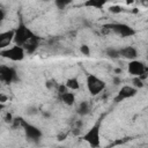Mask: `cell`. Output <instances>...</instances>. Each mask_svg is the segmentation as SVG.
<instances>
[{"label": "cell", "mask_w": 148, "mask_h": 148, "mask_svg": "<svg viewBox=\"0 0 148 148\" xmlns=\"http://www.w3.org/2000/svg\"><path fill=\"white\" fill-rule=\"evenodd\" d=\"M58 97H59V99H60L64 104H66V105H68V106H72V105L75 104V94L72 92V91H69V90L66 91L65 94L58 96Z\"/></svg>", "instance_id": "5bb4252c"}, {"label": "cell", "mask_w": 148, "mask_h": 148, "mask_svg": "<svg viewBox=\"0 0 148 148\" xmlns=\"http://www.w3.org/2000/svg\"><path fill=\"white\" fill-rule=\"evenodd\" d=\"M132 83H133V87L136 88V89H140V88H142V87L145 86L143 80H141L139 76H133V79H132Z\"/></svg>", "instance_id": "d6986e66"}, {"label": "cell", "mask_w": 148, "mask_h": 148, "mask_svg": "<svg viewBox=\"0 0 148 148\" xmlns=\"http://www.w3.org/2000/svg\"><path fill=\"white\" fill-rule=\"evenodd\" d=\"M14 39V29L0 32V50L8 47Z\"/></svg>", "instance_id": "8fae6325"}, {"label": "cell", "mask_w": 148, "mask_h": 148, "mask_svg": "<svg viewBox=\"0 0 148 148\" xmlns=\"http://www.w3.org/2000/svg\"><path fill=\"white\" fill-rule=\"evenodd\" d=\"M39 40H40V37L39 36H37L36 34H34L23 45H22V47L24 49V51H25V53H28V54H32V53H35L36 52V50L38 49V46H39Z\"/></svg>", "instance_id": "30bf717a"}, {"label": "cell", "mask_w": 148, "mask_h": 148, "mask_svg": "<svg viewBox=\"0 0 148 148\" xmlns=\"http://www.w3.org/2000/svg\"><path fill=\"white\" fill-rule=\"evenodd\" d=\"M102 34L108 35V34H116L123 38L125 37H132L136 34L135 29L132 28L131 25L126 23H120V22H112V23H105L101 28Z\"/></svg>", "instance_id": "6da1fadb"}, {"label": "cell", "mask_w": 148, "mask_h": 148, "mask_svg": "<svg viewBox=\"0 0 148 148\" xmlns=\"http://www.w3.org/2000/svg\"><path fill=\"white\" fill-rule=\"evenodd\" d=\"M119 82H120V79H119V77H116V79H114V84H118Z\"/></svg>", "instance_id": "f1b7e54d"}, {"label": "cell", "mask_w": 148, "mask_h": 148, "mask_svg": "<svg viewBox=\"0 0 148 148\" xmlns=\"http://www.w3.org/2000/svg\"><path fill=\"white\" fill-rule=\"evenodd\" d=\"M123 10H124V8L120 7V6H110V7H109V12L112 13V14H119V13H121Z\"/></svg>", "instance_id": "44dd1931"}, {"label": "cell", "mask_w": 148, "mask_h": 148, "mask_svg": "<svg viewBox=\"0 0 148 148\" xmlns=\"http://www.w3.org/2000/svg\"><path fill=\"white\" fill-rule=\"evenodd\" d=\"M17 80V73L14 67L8 65H0V82L10 84Z\"/></svg>", "instance_id": "8992f818"}, {"label": "cell", "mask_w": 148, "mask_h": 148, "mask_svg": "<svg viewBox=\"0 0 148 148\" xmlns=\"http://www.w3.org/2000/svg\"><path fill=\"white\" fill-rule=\"evenodd\" d=\"M57 92H58V96H60V95H62V94H65L66 91H68L69 89L66 87V84L65 83H60V84H57Z\"/></svg>", "instance_id": "ffe728a7"}, {"label": "cell", "mask_w": 148, "mask_h": 148, "mask_svg": "<svg viewBox=\"0 0 148 148\" xmlns=\"http://www.w3.org/2000/svg\"><path fill=\"white\" fill-rule=\"evenodd\" d=\"M82 139L92 148H97L101 146V119L97 120L82 135Z\"/></svg>", "instance_id": "7a4b0ae2"}, {"label": "cell", "mask_w": 148, "mask_h": 148, "mask_svg": "<svg viewBox=\"0 0 148 148\" xmlns=\"http://www.w3.org/2000/svg\"><path fill=\"white\" fill-rule=\"evenodd\" d=\"M109 0H86L83 2V7L86 8H95V9H103Z\"/></svg>", "instance_id": "4fadbf2b"}, {"label": "cell", "mask_w": 148, "mask_h": 148, "mask_svg": "<svg viewBox=\"0 0 148 148\" xmlns=\"http://www.w3.org/2000/svg\"><path fill=\"white\" fill-rule=\"evenodd\" d=\"M73 0H54V5L58 9H65L68 5L72 3Z\"/></svg>", "instance_id": "ac0fdd59"}, {"label": "cell", "mask_w": 148, "mask_h": 148, "mask_svg": "<svg viewBox=\"0 0 148 148\" xmlns=\"http://www.w3.org/2000/svg\"><path fill=\"white\" fill-rule=\"evenodd\" d=\"M86 84H87V89H88V91H89V94L91 96H97L106 87L105 81L102 80V79H99L95 74H88L87 75Z\"/></svg>", "instance_id": "3957f363"}, {"label": "cell", "mask_w": 148, "mask_h": 148, "mask_svg": "<svg viewBox=\"0 0 148 148\" xmlns=\"http://www.w3.org/2000/svg\"><path fill=\"white\" fill-rule=\"evenodd\" d=\"M65 84H66V87H67L69 90H73V91L80 89V82H79V80H77L76 77H68V79L66 80Z\"/></svg>", "instance_id": "2e32d148"}, {"label": "cell", "mask_w": 148, "mask_h": 148, "mask_svg": "<svg viewBox=\"0 0 148 148\" xmlns=\"http://www.w3.org/2000/svg\"><path fill=\"white\" fill-rule=\"evenodd\" d=\"M13 114L10 113V112H7L6 113V116L3 117V120H5V123H7V124H12V121H13Z\"/></svg>", "instance_id": "603a6c76"}, {"label": "cell", "mask_w": 148, "mask_h": 148, "mask_svg": "<svg viewBox=\"0 0 148 148\" xmlns=\"http://www.w3.org/2000/svg\"><path fill=\"white\" fill-rule=\"evenodd\" d=\"M21 128L23 130L25 136H27L29 140H39V139L42 138V135H43L42 131H40L37 126H35V125L28 123L24 118H23V120H22Z\"/></svg>", "instance_id": "52a82bcc"}, {"label": "cell", "mask_w": 148, "mask_h": 148, "mask_svg": "<svg viewBox=\"0 0 148 148\" xmlns=\"http://www.w3.org/2000/svg\"><path fill=\"white\" fill-rule=\"evenodd\" d=\"M89 112H90V105H89V103L86 102V101L81 102V103L77 105V108H76V113H77L79 116H86V114H88Z\"/></svg>", "instance_id": "9a60e30c"}, {"label": "cell", "mask_w": 148, "mask_h": 148, "mask_svg": "<svg viewBox=\"0 0 148 148\" xmlns=\"http://www.w3.org/2000/svg\"><path fill=\"white\" fill-rule=\"evenodd\" d=\"M0 57L8 59L10 61H22L25 57V51L22 46L14 44L10 47H6L3 50H0Z\"/></svg>", "instance_id": "277c9868"}, {"label": "cell", "mask_w": 148, "mask_h": 148, "mask_svg": "<svg viewBox=\"0 0 148 148\" xmlns=\"http://www.w3.org/2000/svg\"><path fill=\"white\" fill-rule=\"evenodd\" d=\"M43 1H49V0H43Z\"/></svg>", "instance_id": "f546056e"}, {"label": "cell", "mask_w": 148, "mask_h": 148, "mask_svg": "<svg viewBox=\"0 0 148 148\" xmlns=\"http://www.w3.org/2000/svg\"><path fill=\"white\" fill-rule=\"evenodd\" d=\"M7 101H8V96L2 94V92H0V103H5L6 104Z\"/></svg>", "instance_id": "d4e9b609"}, {"label": "cell", "mask_w": 148, "mask_h": 148, "mask_svg": "<svg viewBox=\"0 0 148 148\" xmlns=\"http://www.w3.org/2000/svg\"><path fill=\"white\" fill-rule=\"evenodd\" d=\"M66 136H67V134H66V133H60V134H58V136H57V138H58V140H59V141H62V140H65V139H66Z\"/></svg>", "instance_id": "4316f807"}, {"label": "cell", "mask_w": 148, "mask_h": 148, "mask_svg": "<svg viewBox=\"0 0 148 148\" xmlns=\"http://www.w3.org/2000/svg\"><path fill=\"white\" fill-rule=\"evenodd\" d=\"M119 57L127 59V60H133L138 58V50L134 46H125L119 49Z\"/></svg>", "instance_id": "7c38bea8"}, {"label": "cell", "mask_w": 148, "mask_h": 148, "mask_svg": "<svg viewBox=\"0 0 148 148\" xmlns=\"http://www.w3.org/2000/svg\"><path fill=\"white\" fill-rule=\"evenodd\" d=\"M5 108H6V104H5V103H0V113L2 112V110H3Z\"/></svg>", "instance_id": "83f0119b"}, {"label": "cell", "mask_w": 148, "mask_h": 148, "mask_svg": "<svg viewBox=\"0 0 148 148\" xmlns=\"http://www.w3.org/2000/svg\"><path fill=\"white\" fill-rule=\"evenodd\" d=\"M127 72L132 76H141L142 74L147 73V66L143 61L133 59V60H130L127 65Z\"/></svg>", "instance_id": "ba28073f"}, {"label": "cell", "mask_w": 148, "mask_h": 148, "mask_svg": "<svg viewBox=\"0 0 148 148\" xmlns=\"http://www.w3.org/2000/svg\"><path fill=\"white\" fill-rule=\"evenodd\" d=\"M136 94H138V89H136V88H134L133 86L125 84V86H123V87L119 89V91L117 92V96L114 97L113 101H114V103H119V102H121V101H124V99L134 97Z\"/></svg>", "instance_id": "9c48e42d"}, {"label": "cell", "mask_w": 148, "mask_h": 148, "mask_svg": "<svg viewBox=\"0 0 148 148\" xmlns=\"http://www.w3.org/2000/svg\"><path fill=\"white\" fill-rule=\"evenodd\" d=\"M106 56L110 57L111 59H118L119 57V49H114V47H108L106 49Z\"/></svg>", "instance_id": "e0dca14e"}, {"label": "cell", "mask_w": 148, "mask_h": 148, "mask_svg": "<svg viewBox=\"0 0 148 148\" xmlns=\"http://www.w3.org/2000/svg\"><path fill=\"white\" fill-rule=\"evenodd\" d=\"M80 52L83 54V56H89L90 54V49H89V46L88 45H86V44H82L81 46H80Z\"/></svg>", "instance_id": "7402d4cb"}, {"label": "cell", "mask_w": 148, "mask_h": 148, "mask_svg": "<svg viewBox=\"0 0 148 148\" xmlns=\"http://www.w3.org/2000/svg\"><path fill=\"white\" fill-rule=\"evenodd\" d=\"M5 17H6V12H5L3 9H1V8H0V23L5 20Z\"/></svg>", "instance_id": "484cf974"}, {"label": "cell", "mask_w": 148, "mask_h": 148, "mask_svg": "<svg viewBox=\"0 0 148 148\" xmlns=\"http://www.w3.org/2000/svg\"><path fill=\"white\" fill-rule=\"evenodd\" d=\"M27 112H28V114H31V116H32V114H37V113H38V109L35 108V106H30Z\"/></svg>", "instance_id": "cb8c5ba5"}, {"label": "cell", "mask_w": 148, "mask_h": 148, "mask_svg": "<svg viewBox=\"0 0 148 148\" xmlns=\"http://www.w3.org/2000/svg\"><path fill=\"white\" fill-rule=\"evenodd\" d=\"M34 34L35 32L30 28H28L23 22H20L18 25L14 29V39H13V42L16 45L22 46Z\"/></svg>", "instance_id": "5b68a950"}]
</instances>
